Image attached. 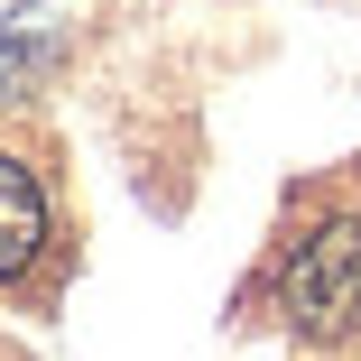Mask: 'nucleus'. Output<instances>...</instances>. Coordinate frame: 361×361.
<instances>
[{
    "mask_svg": "<svg viewBox=\"0 0 361 361\" xmlns=\"http://www.w3.org/2000/svg\"><path fill=\"white\" fill-rule=\"evenodd\" d=\"M278 306H287V324L315 334V343H343L361 324V223H352V213H324V223H306L297 241H287Z\"/></svg>",
    "mask_w": 361,
    "mask_h": 361,
    "instance_id": "nucleus-1",
    "label": "nucleus"
},
{
    "mask_svg": "<svg viewBox=\"0 0 361 361\" xmlns=\"http://www.w3.org/2000/svg\"><path fill=\"white\" fill-rule=\"evenodd\" d=\"M47 232H56V213H47V185H37V167H28L19 149H0V287L37 269Z\"/></svg>",
    "mask_w": 361,
    "mask_h": 361,
    "instance_id": "nucleus-2",
    "label": "nucleus"
}]
</instances>
